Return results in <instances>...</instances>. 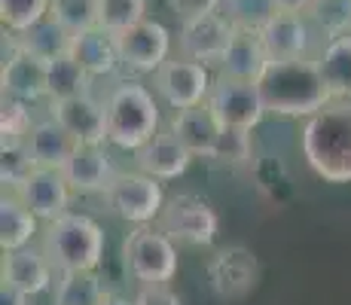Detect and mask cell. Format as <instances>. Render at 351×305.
Listing matches in <instances>:
<instances>
[{"label": "cell", "mask_w": 351, "mask_h": 305, "mask_svg": "<svg viewBox=\"0 0 351 305\" xmlns=\"http://www.w3.org/2000/svg\"><path fill=\"white\" fill-rule=\"evenodd\" d=\"M306 16L324 40L351 34V0H312Z\"/></svg>", "instance_id": "cell-29"}, {"label": "cell", "mask_w": 351, "mask_h": 305, "mask_svg": "<svg viewBox=\"0 0 351 305\" xmlns=\"http://www.w3.org/2000/svg\"><path fill=\"white\" fill-rule=\"evenodd\" d=\"M156 226L178 244H186V247H211L220 232V217L205 199L180 193V195L165 199V208H162Z\"/></svg>", "instance_id": "cell-7"}, {"label": "cell", "mask_w": 351, "mask_h": 305, "mask_svg": "<svg viewBox=\"0 0 351 305\" xmlns=\"http://www.w3.org/2000/svg\"><path fill=\"white\" fill-rule=\"evenodd\" d=\"M278 12H306L312 6V0H275Z\"/></svg>", "instance_id": "cell-39"}, {"label": "cell", "mask_w": 351, "mask_h": 305, "mask_svg": "<svg viewBox=\"0 0 351 305\" xmlns=\"http://www.w3.org/2000/svg\"><path fill=\"white\" fill-rule=\"evenodd\" d=\"M0 86H3V95L28 101V104L46 98V61H40V58H34L31 52L19 49L16 40L10 37V56L3 58Z\"/></svg>", "instance_id": "cell-19"}, {"label": "cell", "mask_w": 351, "mask_h": 305, "mask_svg": "<svg viewBox=\"0 0 351 305\" xmlns=\"http://www.w3.org/2000/svg\"><path fill=\"white\" fill-rule=\"evenodd\" d=\"M168 128L184 141L186 150H190L195 159H214L220 134H223V122L208 107V101L205 104L186 107V110H174V119Z\"/></svg>", "instance_id": "cell-18"}, {"label": "cell", "mask_w": 351, "mask_h": 305, "mask_svg": "<svg viewBox=\"0 0 351 305\" xmlns=\"http://www.w3.org/2000/svg\"><path fill=\"white\" fill-rule=\"evenodd\" d=\"M31 302V296H25V293H19V290H12V287H0V305H28Z\"/></svg>", "instance_id": "cell-38"}, {"label": "cell", "mask_w": 351, "mask_h": 305, "mask_svg": "<svg viewBox=\"0 0 351 305\" xmlns=\"http://www.w3.org/2000/svg\"><path fill=\"white\" fill-rule=\"evenodd\" d=\"M62 171L77 195H95L107 189V183L113 180L117 168H113L104 144H80Z\"/></svg>", "instance_id": "cell-20"}, {"label": "cell", "mask_w": 351, "mask_h": 305, "mask_svg": "<svg viewBox=\"0 0 351 305\" xmlns=\"http://www.w3.org/2000/svg\"><path fill=\"white\" fill-rule=\"evenodd\" d=\"M10 193H16L43 223L67 214L71 199L77 195L71 189V183H67L62 168H46V165H34L22 178V183H19L16 189H10Z\"/></svg>", "instance_id": "cell-14"}, {"label": "cell", "mask_w": 351, "mask_h": 305, "mask_svg": "<svg viewBox=\"0 0 351 305\" xmlns=\"http://www.w3.org/2000/svg\"><path fill=\"white\" fill-rule=\"evenodd\" d=\"M77 138L58 122L56 117H43L34 122L28 141H25V150L34 165H46V168H64L67 159L77 150Z\"/></svg>", "instance_id": "cell-22"}, {"label": "cell", "mask_w": 351, "mask_h": 305, "mask_svg": "<svg viewBox=\"0 0 351 305\" xmlns=\"http://www.w3.org/2000/svg\"><path fill=\"white\" fill-rule=\"evenodd\" d=\"M104 107H107V144L119 147V150L138 153L162 128L156 95L144 83H134V80L117 83L107 92Z\"/></svg>", "instance_id": "cell-3"}, {"label": "cell", "mask_w": 351, "mask_h": 305, "mask_svg": "<svg viewBox=\"0 0 351 305\" xmlns=\"http://www.w3.org/2000/svg\"><path fill=\"white\" fill-rule=\"evenodd\" d=\"M302 159L327 183H351V98H333L300 132Z\"/></svg>", "instance_id": "cell-1"}, {"label": "cell", "mask_w": 351, "mask_h": 305, "mask_svg": "<svg viewBox=\"0 0 351 305\" xmlns=\"http://www.w3.org/2000/svg\"><path fill=\"white\" fill-rule=\"evenodd\" d=\"M119 58L132 73H156L171 58V31L153 19H141L138 25L117 34Z\"/></svg>", "instance_id": "cell-13"}, {"label": "cell", "mask_w": 351, "mask_h": 305, "mask_svg": "<svg viewBox=\"0 0 351 305\" xmlns=\"http://www.w3.org/2000/svg\"><path fill=\"white\" fill-rule=\"evenodd\" d=\"M208 284L220 300H245L260 281V260L245 244H229L214 250L205 266Z\"/></svg>", "instance_id": "cell-10"}, {"label": "cell", "mask_w": 351, "mask_h": 305, "mask_svg": "<svg viewBox=\"0 0 351 305\" xmlns=\"http://www.w3.org/2000/svg\"><path fill=\"white\" fill-rule=\"evenodd\" d=\"M275 12V0H223V16L241 31H263Z\"/></svg>", "instance_id": "cell-33"}, {"label": "cell", "mask_w": 351, "mask_h": 305, "mask_svg": "<svg viewBox=\"0 0 351 305\" xmlns=\"http://www.w3.org/2000/svg\"><path fill=\"white\" fill-rule=\"evenodd\" d=\"M269 64H272V58H269L260 31H241L239 28L217 71H220V77L245 80V83H260L263 73L269 71Z\"/></svg>", "instance_id": "cell-21"}, {"label": "cell", "mask_w": 351, "mask_h": 305, "mask_svg": "<svg viewBox=\"0 0 351 305\" xmlns=\"http://www.w3.org/2000/svg\"><path fill=\"white\" fill-rule=\"evenodd\" d=\"M195 156L186 150V144L171 132V128H159L138 153H134V162H138L141 171L153 174L159 180H178L186 174V168L193 165Z\"/></svg>", "instance_id": "cell-17"}, {"label": "cell", "mask_w": 351, "mask_h": 305, "mask_svg": "<svg viewBox=\"0 0 351 305\" xmlns=\"http://www.w3.org/2000/svg\"><path fill=\"white\" fill-rule=\"evenodd\" d=\"M147 19V0H98V28L123 34Z\"/></svg>", "instance_id": "cell-32"}, {"label": "cell", "mask_w": 351, "mask_h": 305, "mask_svg": "<svg viewBox=\"0 0 351 305\" xmlns=\"http://www.w3.org/2000/svg\"><path fill=\"white\" fill-rule=\"evenodd\" d=\"M49 16L73 34L89 31L98 25V0H52Z\"/></svg>", "instance_id": "cell-34"}, {"label": "cell", "mask_w": 351, "mask_h": 305, "mask_svg": "<svg viewBox=\"0 0 351 305\" xmlns=\"http://www.w3.org/2000/svg\"><path fill=\"white\" fill-rule=\"evenodd\" d=\"M208 107L217 113L223 128H247L254 132L266 117V101H263L260 83H245V80L217 77L208 95Z\"/></svg>", "instance_id": "cell-9"}, {"label": "cell", "mask_w": 351, "mask_h": 305, "mask_svg": "<svg viewBox=\"0 0 351 305\" xmlns=\"http://www.w3.org/2000/svg\"><path fill=\"white\" fill-rule=\"evenodd\" d=\"M34 122H37V119L31 117V104H28V101H19V98L3 95V110H0V134H3V150H10V147H25V141H28Z\"/></svg>", "instance_id": "cell-30"}, {"label": "cell", "mask_w": 351, "mask_h": 305, "mask_svg": "<svg viewBox=\"0 0 351 305\" xmlns=\"http://www.w3.org/2000/svg\"><path fill=\"white\" fill-rule=\"evenodd\" d=\"M10 37L16 40L19 49L31 52L34 58L46 61V64L62 56H71V49H73V31H67L64 25L56 22L52 16H46L43 22H37L25 34H10Z\"/></svg>", "instance_id": "cell-24"}, {"label": "cell", "mask_w": 351, "mask_h": 305, "mask_svg": "<svg viewBox=\"0 0 351 305\" xmlns=\"http://www.w3.org/2000/svg\"><path fill=\"white\" fill-rule=\"evenodd\" d=\"M107 293L98 272H58L52 305H104Z\"/></svg>", "instance_id": "cell-28"}, {"label": "cell", "mask_w": 351, "mask_h": 305, "mask_svg": "<svg viewBox=\"0 0 351 305\" xmlns=\"http://www.w3.org/2000/svg\"><path fill=\"white\" fill-rule=\"evenodd\" d=\"M134 305H180V296L168 284H141Z\"/></svg>", "instance_id": "cell-37"}, {"label": "cell", "mask_w": 351, "mask_h": 305, "mask_svg": "<svg viewBox=\"0 0 351 305\" xmlns=\"http://www.w3.org/2000/svg\"><path fill=\"white\" fill-rule=\"evenodd\" d=\"M40 247L56 272H98L104 260V229L92 217L67 211L43 226Z\"/></svg>", "instance_id": "cell-4"}, {"label": "cell", "mask_w": 351, "mask_h": 305, "mask_svg": "<svg viewBox=\"0 0 351 305\" xmlns=\"http://www.w3.org/2000/svg\"><path fill=\"white\" fill-rule=\"evenodd\" d=\"M235 31L239 28L223 16V10L190 19V22H180L178 56L202 61V64H208V67H220V61H223Z\"/></svg>", "instance_id": "cell-12"}, {"label": "cell", "mask_w": 351, "mask_h": 305, "mask_svg": "<svg viewBox=\"0 0 351 305\" xmlns=\"http://www.w3.org/2000/svg\"><path fill=\"white\" fill-rule=\"evenodd\" d=\"M71 56L83 64V71L89 73L92 80L98 77H110L117 73V67H123V58H119V43L117 34L104 31V28H89L73 34V49Z\"/></svg>", "instance_id": "cell-23"}, {"label": "cell", "mask_w": 351, "mask_h": 305, "mask_svg": "<svg viewBox=\"0 0 351 305\" xmlns=\"http://www.w3.org/2000/svg\"><path fill=\"white\" fill-rule=\"evenodd\" d=\"M101 195H104L107 211L132 226H150L159 220L162 208H165V193H162L159 178L141 171V168L138 171H117Z\"/></svg>", "instance_id": "cell-5"}, {"label": "cell", "mask_w": 351, "mask_h": 305, "mask_svg": "<svg viewBox=\"0 0 351 305\" xmlns=\"http://www.w3.org/2000/svg\"><path fill=\"white\" fill-rule=\"evenodd\" d=\"M251 156H254L251 132L247 128H223L214 159L226 162V165H245V162H251Z\"/></svg>", "instance_id": "cell-35"}, {"label": "cell", "mask_w": 351, "mask_h": 305, "mask_svg": "<svg viewBox=\"0 0 351 305\" xmlns=\"http://www.w3.org/2000/svg\"><path fill=\"white\" fill-rule=\"evenodd\" d=\"M49 113L77 138V144H107V107L92 92L52 101Z\"/></svg>", "instance_id": "cell-16"}, {"label": "cell", "mask_w": 351, "mask_h": 305, "mask_svg": "<svg viewBox=\"0 0 351 305\" xmlns=\"http://www.w3.org/2000/svg\"><path fill=\"white\" fill-rule=\"evenodd\" d=\"M52 0H0V22L10 34H25L49 16Z\"/></svg>", "instance_id": "cell-31"}, {"label": "cell", "mask_w": 351, "mask_h": 305, "mask_svg": "<svg viewBox=\"0 0 351 305\" xmlns=\"http://www.w3.org/2000/svg\"><path fill=\"white\" fill-rule=\"evenodd\" d=\"M37 232H40V217L16 193L3 189V202H0V247H3V254L6 250L28 247Z\"/></svg>", "instance_id": "cell-25"}, {"label": "cell", "mask_w": 351, "mask_h": 305, "mask_svg": "<svg viewBox=\"0 0 351 305\" xmlns=\"http://www.w3.org/2000/svg\"><path fill=\"white\" fill-rule=\"evenodd\" d=\"M211 71L208 64L184 56L168 58L165 64L153 73V92L165 101L171 110H186V107L205 104L211 95Z\"/></svg>", "instance_id": "cell-8"}, {"label": "cell", "mask_w": 351, "mask_h": 305, "mask_svg": "<svg viewBox=\"0 0 351 305\" xmlns=\"http://www.w3.org/2000/svg\"><path fill=\"white\" fill-rule=\"evenodd\" d=\"M3 284L25 296H40L56 284V266L52 260L43 254V247H19V250H6L3 254Z\"/></svg>", "instance_id": "cell-15"}, {"label": "cell", "mask_w": 351, "mask_h": 305, "mask_svg": "<svg viewBox=\"0 0 351 305\" xmlns=\"http://www.w3.org/2000/svg\"><path fill=\"white\" fill-rule=\"evenodd\" d=\"M168 3H171L174 16H178L180 22H190V19L223 10V0H168Z\"/></svg>", "instance_id": "cell-36"}, {"label": "cell", "mask_w": 351, "mask_h": 305, "mask_svg": "<svg viewBox=\"0 0 351 305\" xmlns=\"http://www.w3.org/2000/svg\"><path fill=\"white\" fill-rule=\"evenodd\" d=\"M123 263L138 284H171L178 275V241L159 226H138L123 241Z\"/></svg>", "instance_id": "cell-6"}, {"label": "cell", "mask_w": 351, "mask_h": 305, "mask_svg": "<svg viewBox=\"0 0 351 305\" xmlns=\"http://www.w3.org/2000/svg\"><path fill=\"white\" fill-rule=\"evenodd\" d=\"M104 305H134V300H125V296H119V293H107Z\"/></svg>", "instance_id": "cell-40"}, {"label": "cell", "mask_w": 351, "mask_h": 305, "mask_svg": "<svg viewBox=\"0 0 351 305\" xmlns=\"http://www.w3.org/2000/svg\"><path fill=\"white\" fill-rule=\"evenodd\" d=\"M272 61L315 58L324 46V37L315 31L306 12H275L260 31Z\"/></svg>", "instance_id": "cell-11"}, {"label": "cell", "mask_w": 351, "mask_h": 305, "mask_svg": "<svg viewBox=\"0 0 351 305\" xmlns=\"http://www.w3.org/2000/svg\"><path fill=\"white\" fill-rule=\"evenodd\" d=\"M89 86H92V77L83 71V64L73 56H62L46 64V98H49V104L52 101L86 95Z\"/></svg>", "instance_id": "cell-27"}, {"label": "cell", "mask_w": 351, "mask_h": 305, "mask_svg": "<svg viewBox=\"0 0 351 305\" xmlns=\"http://www.w3.org/2000/svg\"><path fill=\"white\" fill-rule=\"evenodd\" d=\"M260 92L263 101H266V110L272 117H287V119H308L324 104L333 101L321 80L315 58L272 61L260 80Z\"/></svg>", "instance_id": "cell-2"}, {"label": "cell", "mask_w": 351, "mask_h": 305, "mask_svg": "<svg viewBox=\"0 0 351 305\" xmlns=\"http://www.w3.org/2000/svg\"><path fill=\"white\" fill-rule=\"evenodd\" d=\"M315 61L330 98H351V34L324 40Z\"/></svg>", "instance_id": "cell-26"}]
</instances>
